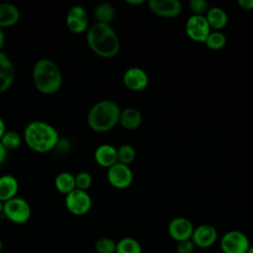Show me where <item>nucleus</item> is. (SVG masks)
I'll list each match as a JSON object with an SVG mask.
<instances>
[{"mask_svg": "<svg viewBox=\"0 0 253 253\" xmlns=\"http://www.w3.org/2000/svg\"><path fill=\"white\" fill-rule=\"evenodd\" d=\"M2 249H3V242H2V240L0 239V252L2 251Z\"/></svg>", "mask_w": 253, "mask_h": 253, "instance_id": "38", "label": "nucleus"}, {"mask_svg": "<svg viewBox=\"0 0 253 253\" xmlns=\"http://www.w3.org/2000/svg\"><path fill=\"white\" fill-rule=\"evenodd\" d=\"M121 108L112 100H102L94 104L88 112L87 123L91 129L105 132L112 129L120 120Z\"/></svg>", "mask_w": 253, "mask_h": 253, "instance_id": "4", "label": "nucleus"}, {"mask_svg": "<svg viewBox=\"0 0 253 253\" xmlns=\"http://www.w3.org/2000/svg\"><path fill=\"white\" fill-rule=\"evenodd\" d=\"M6 156H7V149L0 142V165L5 161Z\"/></svg>", "mask_w": 253, "mask_h": 253, "instance_id": "32", "label": "nucleus"}, {"mask_svg": "<svg viewBox=\"0 0 253 253\" xmlns=\"http://www.w3.org/2000/svg\"><path fill=\"white\" fill-rule=\"evenodd\" d=\"M54 186L59 193L67 195L76 189L75 176L70 172H61L55 177Z\"/></svg>", "mask_w": 253, "mask_h": 253, "instance_id": "21", "label": "nucleus"}, {"mask_svg": "<svg viewBox=\"0 0 253 253\" xmlns=\"http://www.w3.org/2000/svg\"><path fill=\"white\" fill-rule=\"evenodd\" d=\"M91 185H92V176L90 175V173L82 171L75 176L76 189L87 191L91 187Z\"/></svg>", "mask_w": 253, "mask_h": 253, "instance_id": "28", "label": "nucleus"}, {"mask_svg": "<svg viewBox=\"0 0 253 253\" xmlns=\"http://www.w3.org/2000/svg\"><path fill=\"white\" fill-rule=\"evenodd\" d=\"M35 87L42 94L56 93L62 85V74L57 64L47 58L39 59L33 67Z\"/></svg>", "mask_w": 253, "mask_h": 253, "instance_id": "3", "label": "nucleus"}, {"mask_svg": "<svg viewBox=\"0 0 253 253\" xmlns=\"http://www.w3.org/2000/svg\"><path fill=\"white\" fill-rule=\"evenodd\" d=\"M144 2V0H126V3H128L129 5H140Z\"/></svg>", "mask_w": 253, "mask_h": 253, "instance_id": "35", "label": "nucleus"}, {"mask_svg": "<svg viewBox=\"0 0 253 253\" xmlns=\"http://www.w3.org/2000/svg\"><path fill=\"white\" fill-rule=\"evenodd\" d=\"M66 26L73 34H82L89 28V20L86 10L79 5L72 6L66 15Z\"/></svg>", "mask_w": 253, "mask_h": 253, "instance_id": "10", "label": "nucleus"}, {"mask_svg": "<svg viewBox=\"0 0 253 253\" xmlns=\"http://www.w3.org/2000/svg\"><path fill=\"white\" fill-rule=\"evenodd\" d=\"M222 253H246L250 247V240L240 230H229L225 232L219 241Z\"/></svg>", "mask_w": 253, "mask_h": 253, "instance_id": "6", "label": "nucleus"}, {"mask_svg": "<svg viewBox=\"0 0 253 253\" xmlns=\"http://www.w3.org/2000/svg\"><path fill=\"white\" fill-rule=\"evenodd\" d=\"M189 8L193 12V15H206L210 7L206 0H191L189 2Z\"/></svg>", "mask_w": 253, "mask_h": 253, "instance_id": "29", "label": "nucleus"}, {"mask_svg": "<svg viewBox=\"0 0 253 253\" xmlns=\"http://www.w3.org/2000/svg\"><path fill=\"white\" fill-rule=\"evenodd\" d=\"M6 129H5V123L3 121V119L0 117V139L2 138L3 134L5 133Z\"/></svg>", "mask_w": 253, "mask_h": 253, "instance_id": "33", "label": "nucleus"}, {"mask_svg": "<svg viewBox=\"0 0 253 253\" xmlns=\"http://www.w3.org/2000/svg\"><path fill=\"white\" fill-rule=\"evenodd\" d=\"M32 210L29 203L19 197H15L3 205V215L13 223H25L31 217Z\"/></svg>", "mask_w": 253, "mask_h": 253, "instance_id": "5", "label": "nucleus"}, {"mask_svg": "<svg viewBox=\"0 0 253 253\" xmlns=\"http://www.w3.org/2000/svg\"><path fill=\"white\" fill-rule=\"evenodd\" d=\"M167 230L169 236L175 241L179 242L191 239L194 231V225L187 217L178 216L170 220Z\"/></svg>", "mask_w": 253, "mask_h": 253, "instance_id": "12", "label": "nucleus"}, {"mask_svg": "<svg viewBox=\"0 0 253 253\" xmlns=\"http://www.w3.org/2000/svg\"><path fill=\"white\" fill-rule=\"evenodd\" d=\"M196 246L191 239L177 242L176 251L177 253H193Z\"/></svg>", "mask_w": 253, "mask_h": 253, "instance_id": "30", "label": "nucleus"}, {"mask_svg": "<svg viewBox=\"0 0 253 253\" xmlns=\"http://www.w3.org/2000/svg\"><path fill=\"white\" fill-rule=\"evenodd\" d=\"M123 82L125 86L132 91L144 90L149 82L146 71L139 67H129L123 75Z\"/></svg>", "mask_w": 253, "mask_h": 253, "instance_id": "14", "label": "nucleus"}, {"mask_svg": "<svg viewBox=\"0 0 253 253\" xmlns=\"http://www.w3.org/2000/svg\"><path fill=\"white\" fill-rule=\"evenodd\" d=\"M15 66L4 51H0V93L8 90L15 79Z\"/></svg>", "mask_w": 253, "mask_h": 253, "instance_id": "15", "label": "nucleus"}, {"mask_svg": "<svg viewBox=\"0 0 253 253\" xmlns=\"http://www.w3.org/2000/svg\"><path fill=\"white\" fill-rule=\"evenodd\" d=\"M94 158L97 164L108 169L118 162L117 148L111 144H101L96 148Z\"/></svg>", "mask_w": 253, "mask_h": 253, "instance_id": "16", "label": "nucleus"}, {"mask_svg": "<svg viewBox=\"0 0 253 253\" xmlns=\"http://www.w3.org/2000/svg\"><path fill=\"white\" fill-rule=\"evenodd\" d=\"M187 36L198 42H205L206 39L211 32V29L205 17V15L190 16L185 25Z\"/></svg>", "mask_w": 253, "mask_h": 253, "instance_id": "8", "label": "nucleus"}, {"mask_svg": "<svg viewBox=\"0 0 253 253\" xmlns=\"http://www.w3.org/2000/svg\"><path fill=\"white\" fill-rule=\"evenodd\" d=\"M237 4L244 10H253V0H238Z\"/></svg>", "mask_w": 253, "mask_h": 253, "instance_id": "31", "label": "nucleus"}, {"mask_svg": "<svg viewBox=\"0 0 253 253\" xmlns=\"http://www.w3.org/2000/svg\"><path fill=\"white\" fill-rule=\"evenodd\" d=\"M117 242L110 237H101L95 242L97 253H116Z\"/></svg>", "mask_w": 253, "mask_h": 253, "instance_id": "27", "label": "nucleus"}, {"mask_svg": "<svg viewBox=\"0 0 253 253\" xmlns=\"http://www.w3.org/2000/svg\"><path fill=\"white\" fill-rule=\"evenodd\" d=\"M107 179L113 187L117 189H125L132 183L133 174L128 165L117 162L108 168Z\"/></svg>", "mask_w": 253, "mask_h": 253, "instance_id": "9", "label": "nucleus"}, {"mask_svg": "<svg viewBox=\"0 0 253 253\" xmlns=\"http://www.w3.org/2000/svg\"><path fill=\"white\" fill-rule=\"evenodd\" d=\"M89 47L103 58L115 57L120 51V40L110 24L95 23L86 32Z\"/></svg>", "mask_w": 253, "mask_h": 253, "instance_id": "1", "label": "nucleus"}, {"mask_svg": "<svg viewBox=\"0 0 253 253\" xmlns=\"http://www.w3.org/2000/svg\"><path fill=\"white\" fill-rule=\"evenodd\" d=\"M64 204L70 213L74 215H84L91 210L92 200L87 191L75 189L65 195Z\"/></svg>", "mask_w": 253, "mask_h": 253, "instance_id": "7", "label": "nucleus"}, {"mask_svg": "<svg viewBox=\"0 0 253 253\" xmlns=\"http://www.w3.org/2000/svg\"><path fill=\"white\" fill-rule=\"evenodd\" d=\"M116 253H142V247L133 237H123L117 241Z\"/></svg>", "mask_w": 253, "mask_h": 253, "instance_id": "23", "label": "nucleus"}, {"mask_svg": "<svg viewBox=\"0 0 253 253\" xmlns=\"http://www.w3.org/2000/svg\"><path fill=\"white\" fill-rule=\"evenodd\" d=\"M0 142L7 150H14L20 146L22 138L17 131L8 130L5 131L2 138L0 139Z\"/></svg>", "mask_w": 253, "mask_h": 253, "instance_id": "25", "label": "nucleus"}, {"mask_svg": "<svg viewBox=\"0 0 253 253\" xmlns=\"http://www.w3.org/2000/svg\"><path fill=\"white\" fill-rule=\"evenodd\" d=\"M211 29H214V31H219L223 29L228 22L227 13L218 6H211L209 8L208 12L205 15Z\"/></svg>", "mask_w": 253, "mask_h": 253, "instance_id": "20", "label": "nucleus"}, {"mask_svg": "<svg viewBox=\"0 0 253 253\" xmlns=\"http://www.w3.org/2000/svg\"><path fill=\"white\" fill-rule=\"evenodd\" d=\"M24 139L33 151L45 153L56 147L59 136L51 125L42 121H33L25 127Z\"/></svg>", "mask_w": 253, "mask_h": 253, "instance_id": "2", "label": "nucleus"}, {"mask_svg": "<svg viewBox=\"0 0 253 253\" xmlns=\"http://www.w3.org/2000/svg\"><path fill=\"white\" fill-rule=\"evenodd\" d=\"M3 205H4V203L2 201H0V214L3 213Z\"/></svg>", "mask_w": 253, "mask_h": 253, "instance_id": "36", "label": "nucleus"}, {"mask_svg": "<svg viewBox=\"0 0 253 253\" xmlns=\"http://www.w3.org/2000/svg\"><path fill=\"white\" fill-rule=\"evenodd\" d=\"M204 43H206L210 49L219 50L223 48L226 43V36L220 31H211Z\"/></svg>", "mask_w": 253, "mask_h": 253, "instance_id": "24", "label": "nucleus"}, {"mask_svg": "<svg viewBox=\"0 0 253 253\" xmlns=\"http://www.w3.org/2000/svg\"><path fill=\"white\" fill-rule=\"evenodd\" d=\"M4 42H5V35H4L3 30L0 28V51L4 45Z\"/></svg>", "mask_w": 253, "mask_h": 253, "instance_id": "34", "label": "nucleus"}, {"mask_svg": "<svg viewBox=\"0 0 253 253\" xmlns=\"http://www.w3.org/2000/svg\"><path fill=\"white\" fill-rule=\"evenodd\" d=\"M20 19V11L11 3H0V28L15 26Z\"/></svg>", "mask_w": 253, "mask_h": 253, "instance_id": "19", "label": "nucleus"}, {"mask_svg": "<svg viewBox=\"0 0 253 253\" xmlns=\"http://www.w3.org/2000/svg\"><path fill=\"white\" fill-rule=\"evenodd\" d=\"M118 162L128 165L135 158V150L130 144H123L117 148Z\"/></svg>", "mask_w": 253, "mask_h": 253, "instance_id": "26", "label": "nucleus"}, {"mask_svg": "<svg viewBox=\"0 0 253 253\" xmlns=\"http://www.w3.org/2000/svg\"><path fill=\"white\" fill-rule=\"evenodd\" d=\"M147 4L152 13L163 18H175L182 11L179 0H149Z\"/></svg>", "mask_w": 253, "mask_h": 253, "instance_id": "13", "label": "nucleus"}, {"mask_svg": "<svg viewBox=\"0 0 253 253\" xmlns=\"http://www.w3.org/2000/svg\"><path fill=\"white\" fill-rule=\"evenodd\" d=\"M18 190L19 184L13 175L6 174L0 177V201L5 203L17 197Z\"/></svg>", "mask_w": 253, "mask_h": 253, "instance_id": "17", "label": "nucleus"}, {"mask_svg": "<svg viewBox=\"0 0 253 253\" xmlns=\"http://www.w3.org/2000/svg\"><path fill=\"white\" fill-rule=\"evenodd\" d=\"M116 15L115 8L110 3H100L96 6L94 10V16L97 20V23L103 24H110Z\"/></svg>", "mask_w": 253, "mask_h": 253, "instance_id": "22", "label": "nucleus"}, {"mask_svg": "<svg viewBox=\"0 0 253 253\" xmlns=\"http://www.w3.org/2000/svg\"><path fill=\"white\" fill-rule=\"evenodd\" d=\"M218 233L216 228L210 223H203L194 227L191 240L196 247L209 248L217 241Z\"/></svg>", "mask_w": 253, "mask_h": 253, "instance_id": "11", "label": "nucleus"}, {"mask_svg": "<svg viewBox=\"0 0 253 253\" xmlns=\"http://www.w3.org/2000/svg\"><path fill=\"white\" fill-rule=\"evenodd\" d=\"M141 122H142V116L137 109L127 107V108H125L124 110H121L119 123L124 128L128 130L135 129L141 125Z\"/></svg>", "mask_w": 253, "mask_h": 253, "instance_id": "18", "label": "nucleus"}, {"mask_svg": "<svg viewBox=\"0 0 253 253\" xmlns=\"http://www.w3.org/2000/svg\"><path fill=\"white\" fill-rule=\"evenodd\" d=\"M246 253H253V245H250V247L248 248Z\"/></svg>", "mask_w": 253, "mask_h": 253, "instance_id": "37", "label": "nucleus"}]
</instances>
